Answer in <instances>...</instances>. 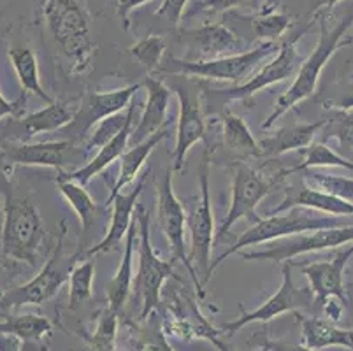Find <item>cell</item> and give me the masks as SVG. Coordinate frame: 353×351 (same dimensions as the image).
I'll use <instances>...</instances> for the list:
<instances>
[{
    "instance_id": "681fc988",
    "label": "cell",
    "mask_w": 353,
    "mask_h": 351,
    "mask_svg": "<svg viewBox=\"0 0 353 351\" xmlns=\"http://www.w3.org/2000/svg\"><path fill=\"white\" fill-rule=\"evenodd\" d=\"M2 223H4V202H0V230H2Z\"/></svg>"
},
{
    "instance_id": "9c48e42d",
    "label": "cell",
    "mask_w": 353,
    "mask_h": 351,
    "mask_svg": "<svg viewBox=\"0 0 353 351\" xmlns=\"http://www.w3.org/2000/svg\"><path fill=\"white\" fill-rule=\"evenodd\" d=\"M65 221L60 223L59 243L54 244L51 255L48 257L46 263L39 270V274L30 279L25 285L11 290L2 297L4 305H23V304H43L51 297L59 294L63 283L70 278V272L76 267L78 260L81 259V251H76L74 255H63V237H65Z\"/></svg>"
},
{
    "instance_id": "d4e9b609",
    "label": "cell",
    "mask_w": 353,
    "mask_h": 351,
    "mask_svg": "<svg viewBox=\"0 0 353 351\" xmlns=\"http://www.w3.org/2000/svg\"><path fill=\"white\" fill-rule=\"evenodd\" d=\"M139 234L137 228V218L134 217L132 225L128 228L127 237H125V251L121 257L120 267H118L117 274L111 281L108 283V309L111 313L120 317L121 309L125 308L128 294H130V285H132V262H134V251H136V237Z\"/></svg>"
},
{
    "instance_id": "5bb4252c",
    "label": "cell",
    "mask_w": 353,
    "mask_h": 351,
    "mask_svg": "<svg viewBox=\"0 0 353 351\" xmlns=\"http://www.w3.org/2000/svg\"><path fill=\"white\" fill-rule=\"evenodd\" d=\"M139 88L141 85H130L125 86V88L111 90V92L86 93L81 106L74 114L72 121L62 130L72 135V139H70L72 143L78 139H86V135L94 130L95 125L101 123L109 116L125 111L134 101Z\"/></svg>"
},
{
    "instance_id": "ffe728a7",
    "label": "cell",
    "mask_w": 353,
    "mask_h": 351,
    "mask_svg": "<svg viewBox=\"0 0 353 351\" xmlns=\"http://www.w3.org/2000/svg\"><path fill=\"white\" fill-rule=\"evenodd\" d=\"M143 86L146 90V104H144L139 121L134 127L128 146H136L167 127V111H169V102L172 95L171 88L155 76H148Z\"/></svg>"
},
{
    "instance_id": "484cf974",
    "label": "cell",
    "mask_w": 353,
    "mask_h": 351,
    "mask_svg": "<svg viewBox=\"0 0 353 351\" xmlns=\"http://www.w3.org/2000/svg\"><path fill=\"white\" fill-rule=\"evenodd\" d=\"M301 336L304 346L311 350L320 351L323 348L341 346L353 351V328H339L327 318H301Z\"/></svg>"
},
{
    "instance_id": "7bdbcfd3",
    "label": "cell",
    "mask_w": 353,
    "mask_h": 351,
    "mask_svg": "<svg viewBox=\"0 0 353 351\" xmlns=\"http://www.w3.org/2000/svg\"><path fill=\"white\" fill-rule=\"evenodd\" d=\"M148 2H150V0H120V2H118V16H120L121 21H123L125 28L130 27V12H132L134 9L139 8V6L148 4Z\"/></svg>"
},
{
    "instance_id": "d590c367",
    "label": "cell",
    "mask_w": 353,
    "mask_h": 351,
    "mask_svg": "<svg viewBox=\"0 0 353 351\" xmlns=\"http://www.w3.org/2000/svg\"><path fill=\"white\" fill-rule=\"evenodd\" d=\"M290 25V16L280 12L276 8H264L252 18L253 34L264 43H276V39L281 37Z\"/></svg>"
},
{
    "instance_id": "8d00e7d4",
    "label": "cell",
    "mask_w": 353,
    "mask_h": 351,
    "mask_svg": "<svg viewBox=\"0 0 353 351\" xmlns=\"http://www.w3.org/2000/svg\"><path fill=\"white\" fill-rule=\"evenodd\" d=\"M303 185L307 186V188L320 190V192L330 193V195L353 202V178L314 172V170L307 169L303 176Z\"/></svg>"
},
{
    "instance_id": "ee69618b",
    "label": "cell",
    "mask_w": 353,
    "mask_h": 351,
    "mask_svg": "<svg viewBox=\"0 0 353 351\" xmlns=\"http://www.w3.org/2000/svg\"><path fill=\"white\" fill-rule=\"evenodd\" d=\"M346 308L345 302H341L339 299H329V301L323 304V311H325V317L327 320L334 321V323H338L341 320V314H343V309Z\"/></svg>"
},
{
    "instance_id": "f546056e",
    "label": "cell",
    "mask_w": 353,
    "mask_h": 351,
    "mask_svg": "<svg viewBox=\"0 0 353 351\" xmlns=\"http://www.w3.org/2000/svg\"><path fill=\"white\" fill-rule=\"evenodd\" d=\"M57 185H59V190L63 195V199L69 202L70 208H72L74 211H76V214H78V220L79 223H81L83 236L81 244H79V248H81L83 243H85L86 234L90 232L92 225L95 223V220H97L101 208H99L97 202L92 199V195L86 192L85 186L79 185V183L70 181V179L65 178H59L57 179Z\"/></svg>"
},
{
    "instance_id": "7402d4cb",
    "label": "cell",
    "mask_w": 353,
    "mask_h": 351,
    "mask_svg": "<svg viewBox=\"0 0 353 351\" xmlns=\"http://www.w3.org/2000/svg\"><path fill=\"white\" fill-rule=\"evenodd\" d=\"M292 208H307L314 209V211L329 214V217H353V202L346 201V199L336 197L330 193L320 192V190L307 188L303 185L301 190H295L287 186L285 188V199L274 211V212H283Z\"/></svg>"
},
{
    "instance_id": "f1b7e54d",
    "label": "cell",
    "mask_w": 353,
    "mask_h": 351,
    "mask_svg": "<svg viewBox=\"0 0 353 351\" xmlns=\"http://www.w3.org/2000/svg\"><path fill=\"white\" fill-rule=\"evenodd\" d=\"M221 123H223V141L230 151L243 159H260L259 141H255L252 130L241 116L234 114L229 109H223Z\"/></svg>"
},
{
    "instance_id": "f6af8a7d",
    "label": "cell",
    "mask_w": 353,
    "mask_h": 351,
    "mask_svg": "<svg viewBox=\"0 0 353 351\" xmlns=\"http://www.w3.org/2000/svg\"><path fill=\"white\" fill-rule=\"evenodd\" d=\"M265 344H268L271 351H316L304 346V344H288V343H281V341H268Z\"/></svg>"
},
{
    "instance_id": "4fadbf2b",
    "label": "cell",
    "mask_w": 353,
    "mask_h": 351,
    "mask_svg": "<svg viewBox=\"0 0 353 351\" xmlns=\"http://www.w3.org/2000/svg\"><path fill=\"white\" fill-rule=\"evenodd\" d=\"M353 243V227L320 228V230L297 234L274 243L262 251H241V259L245 260H272V262H288L295 257L314 253V251L332 250L343 244Z\"/></svg>"
},
{
    "instance_id": "9a60e30c",
    "label": "cell",
    "mask_w": 353,
    "mask_h": 351,
    "mask_svg": "<svg viewBox=\"0 0 353 351\" xmlns=\"http://www.w3.org/2000/svg\"><path fill=\"white\" fill-rule=\"evenodd\" d=\"M172 90L178 95L179 102L176 143L172 150V170L181 172L192 148L206 139V118H204L202 99H199V95H194L190 90L181 85H176Z\"/></svg>"
},
{
    "instance_id": "83f0119b",
    "label": "cell",
    "mask_w": 353,
    "mask_h": 351,
    "mask_svg": "<svg viewBox=\"0 0 353 351\" xmlns=\"http://www.w3.org/2000/svg\"><path fill=\"white\" fill-rule=\"evenodd\" d=\"M74 114L76 112H72V109L65 102L54 101L53 104H48L46 108L30 112L27 116H21L18 120H20V125L25 130V134H27V139H32L37 134L62 130V128H65L72 121Z\"/></svg>"
},
{
    "instance_id": "7dc6e473",
    "label": "cell",
    "mask_w": 353,
    "mask_h": 351,
    "mask_svg": "<svg viewBox=\"0 0 353 351\" xmlns=\"http://www.w3.org/2000/svg\"><path fill=\"white\" fill-rule=\"evenodd\" d=\"M339 108L345 109V111H352V109H353V92L348 93V95L343 99L341 104H339Z\"/></svg>"
},
{
    "instance_id": "7a4b0ae2",
    "label": "cell",
    "mask_w": 353,
    "mask_h": 351,
    "mask_svg": "<svg viewBox=\"0 0 353 351\" xmlns=\"http://www.w3.org/2000/svg\"><path fill=\"white\" fill-rule=\"evenodd\" d=\"M314 16H316L320 25L319 43L314 46L313 53H311L306 60H303L299 70L295 74V79L290 85V88L278 97L274 109H272L271 114L268 116V120L262 123V128H264V130L274 127L276 121L280 120V118H283L290 109H294L297 104H301L303 101L310 99L314 93V90H316V85H319L320 74H322L323 67H327V63H329V60L332 58V54L338 50H341V48L353 44V39L343 41L346 32H348L353 25V14H348L343 19H339V23H336L334 28L327 27L325 12H319V14Z\"/></svg>"
},
{
    "instance_id": "2e32d148",
    "label": "cell",
    "mask_w": 353,
    "mask_h": 351,
    "mask_svg": "<svg viewBox=\"0 0 353 351\" xmlns=\"http://www.w3.org/2000/svg\"><path fill=\"white\" fill-rule=\"evenodd\" d=\"M353 257V243L345 250H339L336 255L327 262H310V263H294L299 267L303 274L310 281V290L313 292L314 302L320 305L325 304L329 299H339L348 305L345 292V267L348 260Z\"/></svg>"
},
{
    "instance_id": "60d3db41",
    "label": "cell",
    "mask_w": 353,
    "mask_h": 351,
    "mask_svg": "<svg viewBox=\"0 0 353 351\" xmlns=\"http://www.w3.org/2000/svg\"><path fill=\"white\" fill-rule=\"evenodd\" d=\"M188 0H163L160 8L155 11V16L165 18L169 23L178 25L187 12Z\"/></svg>"
},
{
    "instance_id": "cb8c5ba5",
    "label": "cell",
    "mask_w": 353,
    "mask_h": 351,
    "mask_svg": "<svg viewBox=\"0 0 353 351\" xmlns=\"http://www.w3.org/2000/svg\"><path fill=\"white\" fill-rule=\"evenodd\" d=\"M134 116L127 121V125L121 128L120 134H118L114 139L109 141L108 144H104V146L99 150V153L95 154L94 159L90 160L86 166H83L81 169L74 170V172H70V174H65V172L60 174L59 178L70 179V181H76V183H79V185L85 186V185H88V183L92 181V179H94L97 174L104 172V170L108 169L111 163L117 162V160H120L121 154L128 150V141H130V135H132L134 120H136Z\"/></svg>"
},
{
    "instance_id": "5b68a950",
    "label": "cell",
    "mask_w": 353,
    "mask_h": 351,
    "mask_svg": "<svg viewBox=\"0 0 353 351\" xmlns=\"http://www.w3.org/2000/svg\"><path fill=\"white\" fill-rule=\"evenodd\" d=\"M313 19H310L304 27H301L288 41L280 44V50L272 57L271 62L265 63L259 72L253 74L248 81L229 90H208L202 95V102H206L211 108H223L230 101H248L260 90L276 85V83L287 81L288 77L297 74L301 63H303V58L297 53L295 44L299 43L301 37L313 27Z\"/></svg>"
},
{
    "instance_id": "d6a6232c",
    "label": "cell",
    "mask_w": 353,
    "mask_h": 351,
    "mask_svg": "<svg viewBox=\"0 0 353 351\" xmlns=\"http://www.w3.org/2000/svg\"><path fill=\"white\" fill-rule=\"evenodd\" d=\"M301 153V162L287 172H297V170H307L313 167H343L353 172V162L345 159L341 153H336L327 143H311L310 146L304 148Z\"/></svg>"
},
{
    "instance_id": "52a82bcc",
    "label": "cell",
    "mask_w": 353,
    "mask_h": 351,
    "mask_svg": "<svg viewBox=\"0 0 353 351\" xmlns=\"http://www.w3.org/2000/svg\"><path fill=\"white\" fill-rule=\"evenodd\" d=\"M137 228H139V274L137 290L141 297V320L152 317L162 302V288L169 278L174 276V260H162L152 246V220L150 212L137 205Z\"/></svg>"
},
{
    "instance_id": "e575fe53",
    "label": "cell",
    "mask_w": 353,
    "mask_h": 351,
    "mask_svg": "<svg viewBox=\"0 0 353 351\" xmlns=\"http://www.w3.org/2000/svg\"><path fill=\"white\" fill-rule=\"evenodd\" d=\"M136 114V101L130 102L125 111L118 112V114L109 116L105 120H102L101 123H97L94 127V130L88 134V139L85 141V150L86 151H94V150H101L104 144H108L109 141L114 139L118 134L121 132V128L127 125V121Z\"/></svg>"
},
{
    "instance_id": "b9f144b4",
    "label": "cell",
    "mask_w": 353,
    "mask_h": 351,
    "mask_svg": "<svg viewBox=\"0 0 353 351\" xmlns=\"http://www.w3.org/2000/svg\"><path fill=\"white\" fill-rule=\"evenodd\" d=\"M25 95H27V93H21V97L18 99V101L9 102V101H6V97L2 95V92H0V120H2V118H6V116L21 118V114H23V109H25Z\"/></svg>"
},
{
    "instance_id": "30bf717a",
    "label": "cell",
    "mask_w": 353,
    "mask_h": 351,
    "mask_svg": "<svg viewBox=\"0 0 353 351\" xmlns=\"http://www.w3.org/2000/svg\"><path fill=\"white\" fill-rule=\"evenodd\" d=\"M157 214H159V227L163 232L169 248H171V257L174 262H181L187 269L188 276L194 281V286L199 292V299H204V283L197 276V270L192 265L188 259L187 246H185V227H187V214L183 208L181 201L176 197L174 188H172V170L171 167L165 170V176L159 185L157 193Z\"/></svg>"
},
{
    "instance_id": "ba28073f",
    "label": "cell",
    "mask_w": 353,
    "mask_h": 351,
    "mask_svg": "<svg viewBox=\"0 0 353 351\" xmlns=\"http://www.w3.org/2000/svg\"><path fill=\"white\" fill-rule=\"evenodd\" d=\"M287 169L280 172L265 176L259 169H253L248 163H236L234 166L232 176V199H230V208L227 212L225 220L221 221L218 237L227 236V232L234 227L239 220L259 221L256 208L269 193L280 185L287 176Z\"/></svg>"
},
{
    "instance_id": "f35d334b",
    "label": "cell",
    "mask_w": 353,
    "mask_h": 351,
    "mask_svg": "<svg viewBox=\"0 0 353 351\" xmlns=\"http://www.w3.org/2000/svg\"><path fill=\"white\" fill-rule=\"evenodd\" d=\"M325 137H336L341 151H353V111L339 109L325 121Z\"/></svg>"
},
{
    "instance_id": "f907efd6",
    "label": "cell",
    "mask_w": 353,
    "mask_h": 351,
    "mask_svg": "<svg viewBox=\"0 0 353 351\" xmlns=\"http://www.w3.org/2000/svg\"><path fill=\"white\" fill-rule=\"evenodd\" d=\"M259 351H271V350H269V346H268V344H264V346L260 348V350H259Z\"/></svg>"
},
{
    "instance_id": "277c9868",
    "label": "cell",
    "mask_w": 353,
    "mask_h": 351,
    "mask_svg": "<svg viewBox=\"0 0 353 351\" xmlns=\"http://www.w3.org/2000/svg\"><path fill=\"white\" fill-rule=\"evenodd\" d=\"M345 227L338 218L334 217H320L314 212L307 211V208H292L285 212H274L268 218H259V221L253 223L248 230L241 234L239 239L230 244L216 260L211 262L210 272L213 274L218 265L225 262L229 257L241 253L245 248L259 246V244L274 243L278 239L295 236V234H304V232L320 230V228H334Z\"/></svg>"
},
{
    "instance_id": "bcb514c9",
    "label": "cell",
    "mask_w": 353,
    "mask_h": 351,
    "mask_svg": "<svg viewBox=\"0 0 353 351\" xmlns=\"http://www.w3.org/2000/svg\"><path fill=\"white\" fill-rule=\"evenodd\" d=\"M338 2H341V0H313V14H319L320 11H330Z\"/></svg>"
},
{
    "instance_id": "74e56055",
    "label": "cell",
    "mask_w": 353,
    "mask_h": 351,
    "mask_svg": "<svg viewBox=\"0 0 353 351\" xmlns=\"http://www.w3.org/2000/svg\"><path fill=\"white\" fill-rule=\"evenodd\" d=\"M128 51L148 70V74L153 76V72H159L160 66H162V58L165 53V39L162 35L150 34L137 41Z\"/></svg>"
},
{
    "instance_id": "3957f363",
    "label": "cell",
    "mask_w": 353,
    "mask_h": 351,
    "mask_svg": "<svg viewBox=\"0 0 353 351\" xmlns=\"http://www.w3.org/2000/svg\"><path fill=\"white\" fill-rule=\"evenodd\" d=\"M41 11L53 43L72 62L74 72H83L95 43L90 37L88 11L81 0H41Z\"/></svg>"
},
{
    "instance_id": "4316f807",
    "label": "cell",
    "mask_w": 353,
    "mask_h": 351,
    "mask_svg": "<svg viewBox=\"0 0 353 351\" xmlns=\"http://www.w3.org/2000/svg\"><path fill=\"white\" fill-rule=\"evenodd\" d=\"M165 137L167 127H163L162 130H159L157 134H153L152 137L144 139L143 143L136 144V146H128V150L121 154L120 172H118L117 183H114L113 190L109 193L108 201H111L117 193H120L121 190L127 188V186L137 178V174H139V170L143 169V166L146 163L148 157L152 154V151L155 150Z\"/></svg>"
},
{
    "instance_id": "e0dca14e",
    "label": "cell",
    "mask_w": 353,
    "mask_h": 351,
    "mask_svg": "<svg viewBox=\"0 0 353 351\" xmlns=\"http://www.w3.org/2000/svg\"><path fill=\"white\" fill-rule=\"evenodd\" d=\"M163 332L178 339L192 341L202 339L213 343V346L220 351H230L229 346L220 341L221 328H214L206 318L202 317L194 301L188 297H178L174 305L169 309L162 321Z\"/></svg>"
},
{
    "instance_id": "c3c4849f",
    "label": "cell",
    "mask_w": 353,
    "mask_h": 351,
    "mask_svg": "<svg viewBox=\"0 0 353 351\" xmlns=\"http://www.w3.org/2000/svg\"><path fill=\"white\" fill-rule=\"evenodd\" d=\"M345 292H346V299H352V314H353V279L348 283V285H345ZM352 321H353V317H352Z\"/></svg>"
},
{
    "instance_id": "816d5d0a",
    "label": "cell",
    "mask_w": 353,
    "mask_h": 351,
    "mask_svg": "<svg viewBox=\"0 0 353 351\" xmlns=\"http://www.w3.org/2000/svg\"><path fill=\"white\" fill-rule=\"evenodd\" d=\"M201 2H204V0H195V2H194V6H195V4H201Z\"/></svg>"
},
{
    "instance_id": "7c38bea8",
    "label": "cell",
    "mask_w": 353,
    "mask_h": 351,
    "mask_svg": "<svg viewBox=\"0 0 353 351\" xmlns=\"http://www.w3.org/2000/svg\"><path fill=\"white\" fill-rule=\"evenodd\" d=\"M292 267H294L292 260L283 262V265H281V274H283L281 276V285L280 288L276 290V294L271 295L264 304L250 311V313H243L236 320L221 325V332L227 334V336H234L236 332H239L241 328H245L246 325L269 323V321L285 313L310 309L314 304L313 292L310 288L295 285L294 278H292Z\"/></svg>"
},
{
    "instance_id": "603a6c76",
    "label": "cell",
    "mask_w": 353,
    "mask_h": 351,
    "mask_svg": "<svg viewBox=\"0 0 353 351\" xmlns=\"http://www.w3.org/2000/svg\"><path fill=\"white\" fill-rule=\"evenodd\" d=\"M327 120L313 121V123H299L292 127H283L272 132L268 137L259 141L260 159H276L290 151H303L313 143L314 135L325 127Z\"/></svg>"
},
{
    "instance_id": "44dd1931",
    "label": "cell",
    "mask_w": 353,
    "mask_h": 351,
    "mask_svg": "<svg viewBox=\"0 0 353 351\" xmlns=\"http://www.w3.org/2000/svg\"><path fill=\"white\" fill-rule=\"evenodd\" d=\"M72 146V141H46V143H12L8 144L0 154V162L9 166L50 167L63 172L65 151Z\"/></svg>"
},
{
    "instance_id": "ac0fdd59",
    "label": "cell",
    "mask_w": 353,
    "mask_h": 351,
    "mask_svg": "<svg viewBox=\"0 0 353 351\" xmlns=\"http://www.w3.org/2000/svg\"><path fill=\"white\" fill-rule=\"evenodd\" d=\"M144 185H146V176H141L137 179L136 186L127 193H117L108 204H113V212H111V220H109L108 232H105L104 239L95 246L88 248L85 251V259H90L94 255H101V253H109V251L117 250L120 246L121 241L127 237V232L132 225L134 217H136L137 209V199L143 193Z\"/></svg>"
},
{
    "instance_id": "ab89813d",
    "label": "cell",
    "mask_w": 353,
    "mask_h": 351,
    "mask_svg": "<svg viewBox=\"0 0 353 351\" xmlns=\"http://www.w3.org/2000/svg\"><path fill=\"white\" fill-rule=\"evenodd\" d=\"M248 0H204L201 4H195L185 12V18H190V16L197 14L201 11H206V12H225L230 11V9H236L241 8L243 4H246Z\"/></svg>"
},
{
    "instance_id": "836d02e7",
    "label": "cell",
    "mask_w": 353,
    "mask_h": 351,
    "mask_svg": "<svg viewBox=\"0 0 353 351\" xmlns=\"http://www.w3.org/2000/svg\"><path fill=\"white\" fill-rule=\"evenodd\" d=\"M95 260L90 257L83 262L76 263L69 278V308L78 309L88 302L94 294Z\"/></svg>"
},
{
    "instance_id": "8fae6325",
    "label": "cell",
    "mask_w": 353,
    "mask_h": 351,
    "mask_svg": "<svg viewBox=\"0 0 353 351\" xmlns=\"http://www.w3.org/2000/svg\"><path fill=\"white\" fill-rule=\"evenodd\" d=\"M199 188H201V199L197 205L187 218L188 228H190L192 246L188 259L192 265L197 267V274H202V283L211 279V248L214 241V220L213 209H211V195H210V151H204L202 162L199 167Z\"/></svg>"
},
{
    "instance_id": "d6986e66",
    "label": "cell",
    "mask_w": 353,
    "mask_h": 351,
    "mask_svg": "<svg viewBox=\"0 0 353 351\" xmlns=\"http://www.w3.org/2000/svg\"><path fill=\"white\" fill-rule=\"evenodd\" d=\"M183 41L197 53L199 60L230 57L243 53L245 41L221 23H206L199 28L183 30Z\"/></svg>"
},
{
    "instance_id": "1f68e13d",
    "label": "cell",
    "mask_w": 353,
    "mask_h": 351,
    "mask_svg": "<svg viewBox=\"0 0 353 351\" xmlns=\"http://www.w3.org/2000/svg\"><path fill=\"white\" fill-rule=\"evenodd\" d=\"M125 351H176L167 341L162 323L157 320H143L137 327H130Z\"/></svg>"
},
{
    "instance_id": "4dcf8cb0",
    "label": "cell",
    "mask_w": 353,
    "mask_h": 351,
    "mask_svg": "<svg viewBox=\"0 0 353 351\" xmlns=\"http://www.w3.org/2000/svg\"><path fill=\"white\" fill-rule=\"evenodd\" d=\"M9 58H11L12 69H14L16 77L20 81L23 93H34L39 99H43L46 104H53V99L44 92L41 85L39 76V62L35 57L32 48H20V50H9Z\"/></svg>"
},
{
    "instance_id": "8992f818",
    "label": "cell",
    "mask_w": 353,
    "mask_h": 351,
    "mask_svg": "<svg viewBox=\"0 0 353 351\" xmlns=\"http://www.w3.org/2000/svg\"><path fill=\"white\" fill-rule=\"evenodd\" d=\"M280 46L276 43H262L253 50L230 57L214 58V60H188V58L171 57L162 63L157 74H171V76H192L214 81H229L237 85L252 74L256 66L264 62L268 57H274Z\"/></svg>"
},
{
    "instance_id": "6da1fadb",
    "label": "cell",
    "mask_w": 353,
    "mask_h": 351,
    "mask_svg": "<svg viewBox=\"0 0 353 351\" xmlns=\"http://www.w3.org/2000/svg\"><path fill=\"white\" fill-rule=\"evenodd\" d=\"M0 192L4 193V223L0 230V257L35 267L41 259L46 230L30 199L12 192V183L0 167Z\"/></svg>"
}]
</instances>
